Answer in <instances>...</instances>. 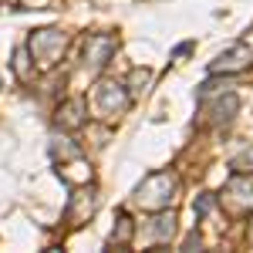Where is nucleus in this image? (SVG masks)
<instances>
[{"instance_id":"f03ea898","label":"nucleus","mask_w":253,"mask_h":253,"mask_svg":"<svg viewBox=\"0 0 253 253\" xmlns=\"http://www.w3.org/2000/svg\"><path fill=\"white\" fill-rule=\"evenodd\" d=\"M61 51H64V34L61 31H38L31 38V54L41 68H51L54 61H61Z\"/></svg>"},{"instance_id":"423d86ee","label":"nucleus","mask_w":253,"mask_h":253,"mask_svg":"<svg viewBox=\"0 0 253 253\" xmlns=\"http://www.w3.org/2000/svg\"><path fill=\"white\" fill-rule=\"evenodd\" d=\"M226 189H230L243 206H253V175H240V172H236L233 179H230V186H226Z\"/></svg>"},{"instance_id":"1a4fd4ad","label":"nucleus","mask_w":253,"mask_h":253,"mask_svg":"<svg viewBox=\"0 0 253 253\" xmlns=\"http://www.w3.org/2000/svg\"><path fill=\"white\" fill-rule=\"evenodd\" d=\"M118 223H122V226H118V233H112V240H115V243H125V240L132 236V223H128V216H122Z\"/></svg>"},{"instance_id":"7ed1b4c3","label":"nucleus","mask_w":253,"mask_h":253,"mask_svg":"<svg viewBox=\"0 0 253 253\" xmlns=\"http://www.w3.org/2000/svg\"><path fill=\"white\" fill-rule=\"evenodd\" d=\"M95 101H98V112L101 115H112V112H122L125 105H128V95L122 91V84H101L98 88V95H95Z\"/></svg>"},{"instance_id":"9b49d317","label":"nucleus","mask_w":253,"mask_h":253,"mask_svg":"<svg viewBox=\"0 0 253 253\" xmlns=\"http://www.w3.org/2000/svg\"><path fill=\"white\" fill-rule=\"evenodd\" d=\"M199 247H203V240H199V236H189V240H186V250H199Z\"/></svg>"},{"instance_id":"6e6552de","label":"nucleus","mask_w":253,"mask_h":253,"mask_svg":"<svg viewBox=\"0 0 253 253\" xmlns=\"http://www.w3.org/2000/svg\"><path fill=\"white\" fill-rule=\"evenodd\" d=\"M236 105H240L236 95H226V101H219V105L213 108V122H230L233 112H236Z\"/></svg>"},{"instance_id":"9d476101","label":"nucleus","mask_w":253,"mask_h":253,"mask_svg":"<svg viewBox=\"0 0 253 253\" xmlns=\"http://www.w3.org/2000/svg\"><path fill=\"white\" fill-rule=\"evenodd\" d=\"M193 210H196V216H206V213H210V210H213V196H203V199L196 203Z\"/></svg>"},{"instance_id":"f257e3e1","label":"nucleus","mask_w":253,"mask_h":253,"mask_svg":"<svg viewBox=\"0 0 253 253\" xmlns=\"http://www.w3.org/2000/svg\"><path fill=\"white\" fill-rule=\"evenodd\" d=\"M175 193V179L169 172H152L142 186H138V203L145 206V210H166L169 206V199Z\"/></svg>"},{"instance_id":"20e7f679","label":"nucleus","mask_w":253,"mask_h":253,"mask_svg":"<svg viewBox=\"0 0 253 253\" xmlns=\"http://www.w3.org/2000/svg\"><path fill=\"white\" fill-rule=\"evenodd\" d=\"M247 61H253V51L247 47V44H236V47H230L226 54H219V58L213 61V71H226V75H233V71H240Z\"/></svg>"},{"instance_id":"39448f33","label":"nucleus","mask_w":253,"mask_h":253,"mask_svg":"<svg viewBox=\"0 0 253 253\" xmlns=\"http://www.w3.org/2000/svg\"><path fill=\"white\" fill-rule=\"evenodd\" d=\"M112 54H115L112 38H88V44H84V61H91V68H105Z\"/></svg>"},{"instance_id":"0eeeda50","label":"nucleus","mask_w":253,"mask_h":253,"mask_svg":"<svg viewBox=\"0 0 253 253\" xmlns=\"http://www.w3.org/2000/svg\"><path fill=\"white\" fill-rule=\"evenodd\" d=\"M172 233H175V216L172 213L159 216L156 223H152V236H156V240H169Z\"/></svg>"}]
</instances>
